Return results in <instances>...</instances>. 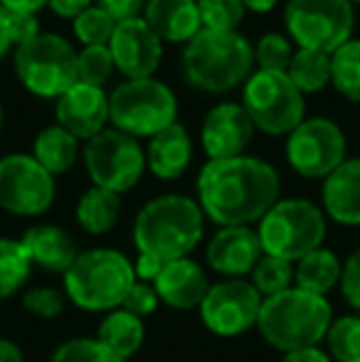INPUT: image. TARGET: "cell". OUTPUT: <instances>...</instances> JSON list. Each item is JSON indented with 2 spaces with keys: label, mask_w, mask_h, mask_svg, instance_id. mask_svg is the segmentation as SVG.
I'll return each instance as SVG.
<instances>
[{
  "label": "cell",
  "mask_w": 360,
  "mask_h": 362,
  "mask_svg": "<svg viewBox=\"0 0 360 362\" xmlns=\"http://www.w3.org/2000/svg\"><path fill=\"white\" fill-rule=\"evenodd\" d=\"M281 180L262 158L207 160L197 175V205L220 227H252L279 200Z\"/></svg>",
  "instance_id": "obj_1"
},
{
  "label": "cell",
  "mask_w": 360,
  "mask_h": 362,
  "mask_svg": "<svg viewBox=\"0 0 360 362\" xmlns=\"http://www.w3.org/2000/svg\"><path fill=\"white\" fill-rule=\"evenodd\" d=\"M205 215L197 200L187 195H161L141 207L134 219V244L139 254L175 262L200 244Z\"/></svg>",
  "instance_id": "obj_2"
},
{
  "label": "cell",
  "mask_w": 360,
  "mask_h": 362,
  "mask_svg": "<svg viewBox=\"0 0 360 362\" xmlns=\"http://www.w3.org/2000/svg\"><path fill=\"white\" fill-rule=\"evenodd\" d=\"M255 72V47L240 33L200 30L182 49V74L197 91L227 94Z\"/></svg>",
  "instance_id": "obj_3"
},
{
  "label": "cell",
  "mask_w": 360,
  "mask_h": 362,
  "mask_svg": "<svg viewBox=\"0 0 360 362\" xmlns=\"http://www.w3.org/2000/svg\"><path fill=\"white\" fill-rule=\"evenodd\" d=\"M331 320L333 308L326 296L291 286L262 300L257 328L274 350L291 353L318 348V343L326 338Z\"/></svg>",
  "instance_id": "obj_4"
},
{
  "label": "cell",
  "mask_w": 360,
  "mask_h": 362,
  "mask_svg": "<svg viewBox=\"0 0 360 362\" xmlns=\"http://www.w3.org/2000/svg\"><path fill=\"white\" fill-rule=\"evenodd\" d=\"M136 284L134 264L116 249L79 252L64 272V293L77 308L89 313H111L121 308L129 288Z\"/></svg>",
  "instance_id": "obj_5"
},
{
  "label": "cell",
  "mask_w": 360,
  "mask_h": 362,
  "mask_svg": "<svg viewBox=\"0 0 360 362\" xmlns=\"http://www.w3.org/2000/svg\"><path fill=\"white\" fill-rule=\"evenodd\" d=\"M178 99L173 89L156 76L126 79L109 94V121L131 139H153L175 124Z\"/></svg>",
  "instance_id": "obj_6"
},
{
  "label": "cell",
  "mask_w": 360,
  "mask_h": 362,
  "mask_svg": "<svg viewBox=\"0 0 360 362\" xmlns=\"http://www.w3.org/2000/svg\"><path fill=\"white\" fill-rule=\"evenodd\" d=\"M257 234H260L262 252L294 264L308 252L323 247L326 215L306 197L277 200L272 210L260 219Z\"/></svg>",
  "instance_id": "obj_7"
},
{
  "label": "cell",
  "mask_w": 360,
  "mask_h": 362,
  "mask_svg": "<svg viewBox=\"0 0 360 362\" xmlns=\"http://www.w3.org/2000/svg\"><path fill=\"white\" fill-rule=\"evenodd\" d=\"M18 81L37 99L57 101L77 84V49L54 33H40L30 42L13 49Z\"/></svg>",
  "instance_id": "obj_8"
},
{
  "label": "cell",
  "mask_w": 360,
  "mask_h": 362,
  "mask_svg": "<svg viewBox=\"0 0 360 362\" xmlns=\"http://www.w3.org/2000/svg\"><path fill=\"white\" fill-rule=\"evenodd\" d=\"M284 25L298 49L333 54L356 28L351 0H286Z\"/></svg>",
  "instance_id": "obj_9"
},
{
  "label": "cell",
  "mask_w": 360,
  "mask_h": 362,
  "mask_svg": "<svg viewBox=\"0 0 360 362\" xmlns=\"http://www.w3.org/2000/svg\"><path fill=\"white\" fill-rule=\"evenodd\" d=\"M242 109L267 136H289L306 119V101L286 72L255 69L242 86Z\"/></svg>",
  "instance_id": "obj_10"
},
{
  "label": "cell",
  "mask_w": 360,
  "mask_h": 362,
  "mask_svg": "<svg viewBox=\"0 0 360 362\" xmlns=\"http://www.w3.org/2000/svg\"><path fill=\"white\" fill-rule=\"evenodd\" d=\"M84 168L94 187L124 195L144 177L146 151L131 136L116 129H104L84 146Z\"/></svg>",
  "instance_id": "obj_11"
},
{
  "label": "cell",
  "mask_w": 360,
  "mask_h": 362,
  "mask_svg": "<svg viewBox=\"0 0 360 362\" xmlns=\"http://www.w3.org/2000/svg\"><path fill=\"white\" fill-rule=\"evenodd\" d=\"M346 134L326 116L303 119L286 136V163L294 173L311 180H326L346 160Z\"/></svg>",
  "instance_id": "obj_12"
},
{
  "label": "cell",
  "mask_w": 360,
  "mask_h": 362,
  "mask_svg": "<svg viewBox=\"0 0 360 362\" xmlns=\"http://www.w3.org/2000/svg\"><path fill=\"white\" fill-rule=\"evenodd\" d=\"M54 202V177L28 153L0 158V207L15 217H37Z\"/></svg>",
  "instance_id": "obj_13"
},
{
  "label": "cell",
  "mask_w": 360,
  "mask_h": 362,
  "mask_svg": "<svg viewBox=\"0 0 360 362\" xmlns=\"http://www.w3.org/2000/svg\"><path fill=\"white\" fill-rule=\"evenodd\" d=\"M262 296L245 279H225L212 284L200 303V318L210 333L220 338H235L255 328L260 320Z\"/></svg>",
  "instance_id": "obj_14"
},
{
  "label": "cell",
  "mask_w": 360,
  "mask_h": 362,
  "mask_svg": "<svg viewBox=\"0 0 360 362\" xmlns=\"http://www.w3.org/2000/svg\"><path fill=\"white\" fill-rule=\"evenodd\" d=\"M109 49L114 57V67L126 79H149L156 74L163 59V42L156 37L144 18L116 23Z\"/></svg>",
  "instance_id": "obj_15"
},
{
  "label": "cell",
  "mask_w": 360,
  "mask_h": 362,
  "mask_svg": "<svg viewBox=\"0 0 360 362\" xmlns=\"http://www.w3.org/2000/svg\"><path fill=\"white\" fill-rule=\"evenodd\" d=\"M255 124L250 121L242 104L235 101H222L210 114L205 116L200 129V144L210 160H225V158L245 156L252 136H255Z\"/></svg>",
  "instance_id": "obj_16"
},
{
  "label": "cell",
  "mask_w": 360,
  "mask_h": 362,
  "mask_svg": "<svg viewBox=\"0 0 360 362\" xmlns=\"http://www.w3.org/2000/svg\"><path fill=\"white\" fill-rule=\"evenodd\" d=\"M54 119L77 141H91L109 124V94L99 86L77 81L57 99Z\"/></svg>",
  "instance_id": "obj_17"
},
{
  "label": "cell",
  "mask_w": 360,
  "mask_h": 362,
  "mask_svg": "<svg viewBox=\"0 0 360 362\" xmlns=\"http://www.w3.org/2000/svg\"><path fill=\"white\" fill-rule=\"evenodd\" d=\"M262 242L252 227H220L207 244V264L225 279H242L252 274L262 259Z\"/></svg>",
  "instance_id": "obj_18"
},
{
  "label": "cell",
  "mask_w": 360,
  "mask_h": 362,
  "mask_svg": "<svg viewBox=\"0 0 360 362\" xmlns=\"http://www.w3.org/2000/svg\"><path fill=\"white\" fill-rule=\"evenodd\" d=\"M153 288L166 305L175 310H190L200 308L207 291H210V284H207V276L200 269V264L185 257L175 259V262H166L158 279L153 281Z\"/></svg>",
  "instance_id": "obj_19"
},
{
  "label": "cell",
  "mask_w": 360,
  "mask_h": 362,
  "mask_svg": "<svg viewBox=\"0 0 360 362\" xmlns=\"http://www.w3.org/2000/svg\"><path fill=\"white\" fill-rule=\"evenodd\" d=\"M323 215L343 227H360V158L343 160L323 180Z\"/></svg>",
  "instance_id": "obj_20"
},
{
  "label": "cell",
  "mask_w": 360,
  "mask_h": 362,
  "mask_svg": "<svg viewBox=\"0 0 360 362\" xmlns=\"http://www.w3.org/2000/svg\"><path fill=\"white\" fill-rule=\"evenodd\" d=\"M144 20L161 42L187 45L202 30L197 0H149Z\"/></svg>",
  "instance_id": "obj_21"
},
{
  "label": "cell",
  "mask_w": 360,
  "mask_h": 362,
  "mask_svg": "<svg viewBox=\"0 0 360 362\" xmlns=\"http://www.w3.org/2000/svg\"><path fill=\"white\" fill-rule=\"evenodd\" d=\"M20 244L28 254L30 264L50 274H64L79 257L74 239L54 224H35V227L25 229Z\"/></svg>",
  "instance_id": "obj_22"
},
{
  "label": "cell",
  "mask_w": 360,
  "mask_h": 362,
  "mask_svg": "<svg viewBox=\"0 0 360 362\" xmlns=\"http://www.w3.org/2000/svg\"><path fill=\"white\" fill-rule=\"evenodd\" d=\"M192 160V141L182 124L175 121L173 126L163 129L149 139L146 148V168L153 173L158 180H178L187 170Z\"/></svg>",
  "instance_id": "obj_23"
},
{
  "label": "cell",
  "mask_w": 360,
  "mask_h": 362,
  "mask_svg": "<svg viewBox=\"0 0 360 362\" xmlns=\"http://www.w3.org/2000/svg\"><path fill=\"white\" fill-rule=\"evenodd\" d=\"M343 262L326 247H318L298 259L294 267V286L308 291V293L326 296L336 286H341Z\"/></svg>",
  "instance_id": "obj_24"
},
{
  "label": "cell",
  "mask_w": 360,
  "mask_h": 362,
  "mask_svg": "<svg viewBox=\"0 0 360 362\" xmlns=\"http://www.w3.org/2000/svg\"><path fill=\"white\" fill-rule=\"evenodd\" d=\"M30 156L50 173V175H64L74 168L79 158V141L62 126H47L33 141V153Z\"/></svg>",
  "instance_id": "obj_25"
},
{
  "label": "cell",
  "mask_w": 360,
  "mask_h": 362,
  "mask_svg": "<svg viewBox=\"0 0 360 362\" xmlns=\"http://www.w3.org/2000/svg\"><path fill=\"white\" fill-rule=\"evenodd\" d=\"M144 338H146L144 320L124 308H116L111 313H106V318L99 325V333H96V340H101L121 360L134 358L141 350V345H144Z\"/></svg>",
  "instance_id": "obj_26"
},
{
  "label": "cell",
  "mask_w": 360,
  "mask_h": 362,
  "mask_svg": "<svg viewBox=\"0 0 360 362\" xmlns=\"http://www.w3.org/2000/svg\"><path fill=\"white\" fill-rule=\"evenodd\" d=\"M77 222L79 227L87 234H106L116 227L121 215V195L111 190H104V187H94L91 185L77 202Z\"/></svg>",
  "instance_id": "obj_27"
},
{
  "label": "cell",
  "mask_w": 360,
  "mask_h": 362,
  "mask_svg": "<svg viewBox=\"0 0 360 362\" xmlns=\"http://www.w3.org/2000/svg\"><path fill=\"white\" fill-rule=\"evenodd\" d=\"M286 76L301 94H316L331 84V54L296 47Z\"/></svg>",
  "instance_id": "obj_28"
},
{
  "label": "cell",
  "mask_w": 360,
  "mask_h": 362,
  "mask_svg": "<svg viewBox=\"0 0 360 362\" xmlns=\"http://www.w3.org/2000/svg\"><path fill=\"white\" fill-rule=\"evenodd\" d=\"M331 84L341 96L360 104V40H348L331 54Z\"/></svg>",
  "instance_id": "obj_29"
},
{
  "label": "cell",
  "mask_w": 360,
  "mask_h": 362,
  "mask_svg": "<svg viewBox=\"0 0 360 362\" xmlns=\"http://www.w3.org/2000/svg\"><path fill=\"white\" fill-rule=\"evenodd\" d=\"M30 272H33V264H30L23 244L0 237V300L18 293L28 281Z\"/></svg>",
  "instance_id": "obj_30"
},
{
  "label": "cell",
  "mask_w": 360,
  "mask_h": 362,
  "mask_svg": "<svg viewBox=\"0 0 360 362\" xmlns=\"http://www.w3.org/2000/svg\"><path fill=\"white\" fill-rule=\"evenodd\" d=\"M328 358L336 362H360V315L333 318L326 333Z\"/></svg>",
  "instance_id": "obj_31"
},
{
  "label": "cell",
  "mask_w": 360,
  "mask_h": 362,
  "mask_svg": "<svg viewBox=\"0 0 360 362\" xmlns=\"http://www.w3.org/2000/svg\"><path fill=\"white\" fill-rule=\"evenodd\" d=\"M250 276V284L257 288V293L262 298H269V296H277L294 286V264L286 262V259L262 254V259L252 269Z\"/></svg>",
  "instance_id": "obj_32"
},
{
  "label": "cell",
  "mask_w": 360,
  "mask_h": 362,
  "mask_svg": "<svg viewBox=\"0 0 360 362\" xmlns=\"http://www.w3.org/2000/svg\"><path fill=\"white\" fill-rule=\"evenodd\" d=\"M202 30L212 33H237L245 20V3L242 0H197Z\"/></svg>",
  "instance_id": "obj_33"
},
{
  "label": "cell",
  "mask_w": 360,
  "mask_h": 362,
  "mask_svg": "<svg viewBox=\"0 0 360 362\" xmlns=\"http://www.w3.org/2000/svg\"><path fill=\"white\" fill-rule=\"evenodd\" d=\"M114 69L116 67L109 45L82 47V52H77V81H82V84L104 89V84L111 79Z\"/></svg>",
  "instance_id": "obj_34"
},
{
  "label": "cell",
  "mask_w": 360,
  "mask_h": 362,
  "mask_svg": "<svg viewBox=\"0 0 360 362\" xmlns=\"http://www.w3.org/2000/svg\"><path fill=\"white\" fill-rule=\"evenodd\" d=\"M74 37L84 45V47H94V45H109L111 35L116 30V20L111 15H106L101 8L91 5L84 10L82 15L72 20Z\"/></svg>",
  "instance_id": "obj_35"
},
{
  "label": "cell",
  "mask_w": 360,
  "mask_h": 362,
  "mask_svg": "<svg viewBox=\"0 0 360 362\" xmlns=\"http://www.w3.org/2000/svg\"><path fill=\"white\" fill-rule=\"evenodd\" d=\"M294 45L279 33H267L255 47V64L262 72H286L294 57Z\"/></svg>",
  "instance_id": "obj_36"
},
{
  "label": "cell",
  "mask_w": 360,
  "mask_h": 362,
  "mask_svg": "<svg viewBox=\"0 0 360 362\" xmlns=\"http://www.w3.org/2000/svg\"><path fill=\"white\" fill-rule=\"evenodd\" d=\"M50 362H126L96 338H72L52 353Z\"/></svg>",
  "instance_id": "obj_37"
},
{
  "label": "cell",
  "mask_w": 360,
  "mask_h": 362,
  "mask_svg": "<svg viewBox=\"0 0 360 362\" xmlns=\"http://www.w3.org/2000/svg\"><path fill=\"white\" fill-rule=\"evenodd\" d=\"M23 305L37 318L52 320L64 310V296L50 286H35L23 293Z\"/></svg>",
  "instance_id": "obj_38"
},
{
  "label": "cell",
  "mask_w": 360,
  "mask_h": 362,
  "mask_svg": "<svg viewBox=\"0 0 360 362\" xmlns=\"http://www.w3.org/2000/svg\"><path fill=\"white\" fill-rule=\"evenodd\" d=\"M161 298L158 293H156L153 284H144V281H136L134 286L129 288V293H126L124 298V305L121 308L129 310V313L139 315L141 320L146 318V315H151L156 308H158Z\"/></svg>",
  "instance_id": "obj_39"
},
{
  "label": "cell",
  "mask_w": 360,
  "mask_h": 362,
  "mask_svg": "<svg viewBox=\"0 0 360 362\" xmlns=\"http://www.w3.org/2000/svg\"><path fill=\"white\" fill-rule=\"evenodd\" d=\"M341 293L348 300V305L360 313V247L343 262Z\"/></svg>",
  "instance_id": "obj_40"
},
{
  "label": "cell",
  "mask_w": 360,
  "mask_h": 362,
  "mask_svg": "<svg viewBox=\"0 0 360 362\" xmlns=\"http://www.w3.org/2000/svg\"><path fill=\"white\" fill-rule=\"evenodd\" d=\"M10 35H13V47L30 42L40 35V20L37 15L30 13H10Z\"/></svg>",
  "instance_id": "obj_41"
},
{
  "label": "cell",
  "mask_w": 360,
  "mask_h": 362,
  "mask_svg": "<svg viewBox=\"0 0 360 362\" xmlns=\"http://www.w3.org/2000/svg\"><path fill=\"white\" fill-rule=\"evenodd\" d=\"M146 3H149V0H94L96 8H101L106 15H111L116 23L141 18V10L146 8Z\"/></svg>",
  "instance_id": "obj_42"
},
{
  "label": "cell",
  "mask_w": 360,
  "mask_h": 362,
  "mask_svg": "<svg viewBox=\"0 0 360 362\" xmlns=\"http://www.w3.org/2000/svg\"><path fill=\"white\" fill-rule=\"evenodd\" d=\"M134 264V274H136V281H144V284H153L158 279L161 269H163V262L158 259L149 257V254H139Z\"/></svg>",
  "instance_id": "obj_43"
},
{
  "label": "cell",
  "mask_w": 360,
  "mask_h": 362,
  "mask_svg": "<svg viewBox=\"0 0 360 362\" xmlns=\"http://www.w3.org/2000/svg\"><path fill=\"white\" fill-rule=\"evenodd\" d=\"M91 5L94 0H47V8L62 20H74Z\"/></svg>",
  "instance_id": "obj_44"
},
{
  "label": "cell",
  "mask_w": 360,
  "mask_h": 362,
  "mask_svg": "<svg viewBox=\"0 0 360 362\" xmlns=\"http://www.w3.org/2000/svg\"><path fill=\"white\" fill-rule=\"evenodd\" d=\"M279 362H333V360L328 358V353H323L321 348H303V350L284 353Z\"/></svg>",
  "instance_id": "obj_45"
},
{
  "label": "cell",
  "mask_w": 360,
  "mask_h": 362,
  "mask_svg": "<svg viewBox=\"0 0 360 362\" xmlns=\"http://www.w3.org/2000/svg\"><path fill=\"white\" fill-rule=\"evenodd\" d=\"M8 13H30L35 15L37 10H42L47 5V0H0Z\"/></svg>",
  "instance_id": "obj_46"
},
{
  "label": "cell",
  "mask_w": 360,
  "mask_h": 362,
  "mask_svg": "<svg viewBox=\"0 0 360 362\" xmlns=\"http://www.w3.org/2000/svg\"><path fill=\"white\" fill-rule=\"evenodd\" d=\"M13 47V35H10V13L0 5V59Z\"/></svg>",
  "instance_id": "obj_47"
},
{
  "label": "cell",
  "mask_w": 360,
  "mask_h": 362,
  "mask_svg": "<svg viewBox=\"0 0 360 362\" xmlns=\"http://www.w3.org/2000/svg\"><path fill=\"white\" fill-rule=\"evenodd\" d=\"M0 362H25V355L10 338H0Z\"/></svg>",
  "instance_id": "obj_48"
},
{
  "label": "cell",
  "mask_w": 360,
  "mask_h": 362,
  "mask_svg": "<svg viewBox=\"0 0 360 362\" xmlns=\"http://www.w3.org/2000/svg\"><path fill=\"white\" fill-rule=\"evenodd\" d=\"M242 3H245V10H252V13H269L277 8L279 0H242Z\"/></svg>",
  "instance_id": "obj_49"
},
{
  "label": "cell",
  "mask_w": 360,
  "mask_h": 362,
  "mask_svg": "<svg viewBox=\"0 0 360 362\" xmlns=\"http://www.w3.org/2000/svg\"><path fill=\"white\" fill-rule=\"evenodd\" d=\"M0 126H3V101H0Z\"/></svg>",
  "instance_id": "obj_50"
},
{
  "label": "cell",
  "mask_w": 360,
  "mask_h": 362,
  "mask_svg": "<svg viewBox=\"0 0 360 362\" xmlns=\"http://www.w3.org/2000/svg\"><path fill=\"white\" fill-rule=\"evenodd\" d=\"M351 3H360V0H351Z\"/></svg>",
  "instance_id": "obj_51"
}]
</instances>
